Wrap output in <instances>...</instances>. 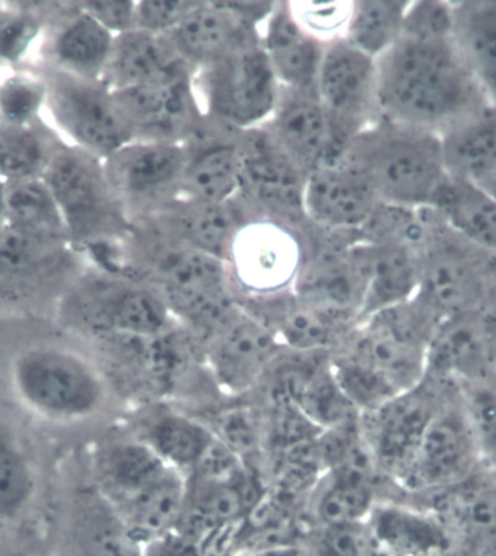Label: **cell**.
<instances>
[{"label":"cell","mask_w":496,"mask_h":556,"mask_svg":"<svg viewBox=\"0 0 496 556\" xmlns=\"http://www.w3.org/2000/svg\"><path fill=\"white\" fill-rule=\"evenodd\" d=\"M10 383L25 409L58 425L89 419L106 399L105 382L92 362L55 344H36L16 353Z\"/></svg>","instance_id":"cell-5"},{"label":"cell","mask_w":496,"mask_h":556,"mask_svg":"<svg viewBox=\"0 0 496 556\" xmlns=\"http://www.w3.org/2000/svg\"><path fill=\"white\" fill-rule=\"evenodd\" d=\"M243 131L205 116L183 144L182 198L227 202L239 195Z\"/></svg>","instance_id":"cell-19"},{"label":"cell","mask_w":496,"mask_h":556,"mask_svg":"<svg viewBox=\"0 0 496 556\" xmlns=\"http://www.w3.org/2000/svg\"><path fill=\"white\" fill-rule=\"evenodd\" d=\"M142 556H204V546L198 539L174 528L141 547Z\"/></svg>","instance_id":"cell-53"},{"label":"cell","mask_w":496,"mask_h":556,"mask_svg":"<svg viewBox=\"0 0 496 556\" xmlns=\"http://www.w3.org/2000/svg\"><path fill=\"white\" fill-rule=\"evenodd\" d=\"M330 365L344 394L360 414L373 412L400 394L385 377L347 352L335 357Z\"/></svg>","instance_id":"cell-43"},{"label":"cell","mask_w":496,"mask_h":556,"mask_svg":"<svg viewBox=\"0 0 496 556\" xmlns=\"http://www.w3.org/2000/svg\"><path fill=\"white\" fill-rule=\"evenodd\" d=\"M253 218L239 197L219 204L180 197L142 222H151L180 243L227 263L240 228Z\"/></svg>","instance_id":"cell-23"},{"label":"cell","mask_w":496,"mask_h":556,"mask_svg":"<svg viewBox=\"0 0 496 556\" xmlns=\"http://www.w3.org/2000/svg\"><path fill=\"white\" fill-rule=\"evenodd\" d=\"M377 63L381 118L442 137L492 105L453 36H403Z\"/></svg>","instance_id":"cell-1"},{"label":"cell","mask_w":496,"mask_h":556,"mask_svg":"<svg viewBox=\"0 0 496 556\" xmlns=\"http://www.w3.org/2000/svg\"><path fill=\"white\" fill-rule=\"evenodd\" d=\"M62 144L40 119L24 124L0 121V180L11 184L42 178Z\"/></svg>","instance_id":"cell-37"},{"label":"cell","mask_w":496,"mask_h":556,"mask_svg":"<svg viewBox=\"0 0 496 556\" xmlns=\"http://www.w3.org/2000/svg\"><path fill=\"white\" fill-rule=\"evenodd\" d=\"M308 175L275 140L269 129H247L241 137L239 197L256 218H267L304 232Z\"/></svg>","instance_id":"cell-10"},{"label":"cell","mask_w":496,"mask_h":556,"mask_svg":"<svg viewBox=\"0 0 496 556\" xmlns=\"http://www.w3.org/2000/svg\"><path fill=\"white\" fill-rule=\"evenodd\" d=\"M62 214L68 241L79 252L119 243L131 223L112 191L103 159L63 143L44 176Z\"/></svg>","instance_id":"cell-6"},{"label":"cell","mask_w":496,"mask_h":556,"mask_svg":"<svg viewBox=\"0 0 496 556\" xmlns=\"http://www.w3.org/2000/svg\"><path fill=\"white\" fill-rule=\"evenodd\" d=\"M123 271L150 283L176 320L204 338L239 301L226 262L160 230L151 222L131 224L120 241Z\"/></svg>","instance_id":"cell-2"},{"label":"cell","mask_w":496,"mask_h":556,"mask_svg":"<svg viewBox=\"0 0 496 556\" xmlns=\"http://www.w3.org/2000/svg\"><path fill=\"white\" fill-rule=\"evenodd\" d=\"M44 103V81L14 77L0 86V121L33 123Z\"/></svg>","instance_id":"cell-47"},{"label":"cell","mask_w":496,"mask_h":556,"mask_svg":"<svg viewBox=\"0 0 496 556\" xmlns=\"http://www.w3.org/2000/svg\"><path fill=\"white\" fill-rule=\"evenodd\" d=\"M195 71L137 88L112 90L133 140L185 144L205 115L198 101Z\"/></svg>","instance_id":"cell-16"},{"label":"cell","mask_w":496,"mask_h":556,"mask_svg":"<svg viewBox=\"0 0 496 556\" xmlns=\"http://www.w3.org/2000/svg\"><path fill=\"white\" fill-rule=\"evenodd\" d=\"M381 202L368 180L343 161L317 167L306 178V219L319 230L360 235Z\"/></svg>","instance_id":"cell-20"},{"label":"cell","mask_w":496,"mask_h":556,"mask_svg":"<svg viewBox=\"0 0 496 556\" xmlns=\"http://www.w3.org/2000/svg\"><path fill=\"white\" fill-rule=\"evenodd\" d=\"M382 485L346 480L327 473L326 485L315 503L319 526L361 523L379 502Z\"/></svg>","instance_id":"cell-42"},{"label":"cell","mask_w":496,"mask_h":556,"mask_svg":"<svg viewBox=\"0 0 496 556\" xmlns=\"http://www.w3.org/2000/svg\"><path fill=\"white\" fill-rule=\"evenodd\" d=\"M304 258L301 231L271 219L253 218L240 228L227 266L239 296L262 299L292 291Z\"/></svg>","instance_id":"cell-14"},{"label":"cell","mask_w":496,"mask_h":556,"mask_svg":"<svg viewBox=\"0 0 496 556\" xmlns=\"http://www.w3.org/2000/svg\"><path fill=\"white\" fill-rule=\"evenodd\" d=\"M215 439L213 430L182 414L160 412L144 429V441L170 467L191 473Z\"/></svg>","instance_id":"cell-38"},{"label":"cell","mask_w":496,"mask_h":556,"mask_svg":"<svg viewBox=\"0 0 496 556\" xmlns=\"http://www.w3.org/2000/svg\"><path fill=\"white\" fill-rule=\"evenodd\" d=\"M214 433L241 459L245 455L253 454L262 441L260 426H258L256 416H254L252 409L243 407L224 412L219 416L218 430Z\"/></svg>","instance_id":"cell-50"},{"label":"cell","mask_w":496,"mask_h":556,"mask_svg":"<svg viewBox=\"0 0 496 556\" xmlns=\"http://www.w3.org/2000/svg\"><path fill=\"white\" fill-rule=\"evenodd\" d=\"M37 25L31 20H5L0 23V54L8 59L18 58L36 37Z\"/></svg>","instance_id":"cell-54"},{"label":"cell","mask_w":496,"mask_h":556,"mask_svg":"<svg viewBox=\"0 0 496 556\" xmlns=\"http://www.w3.org/2000/svg\"><path fill=\"white\" fill-rule=\"evenodd\" d=\"M369 542L366 521L319 526L306 543L309 556H365Z\"/></svg>","instance_id":"cell-48"},{"label":"cell","mask_w":496,"mask_h":556,"mask_svg":"<svg viewBox=\"0 0 496 556\" xmlns=\"http://www.w3.org/2000/svg\"><path fill=\"white\" fill-rule=\"evenodd\" d=\"M365 556H403V555L396 554V552L390 549V547L383 546L382 543L374 541V539L372 536H370V533H369V542H368V547H366Z\"/></svg>","instance_id":"cell-56"},{"label":"cell","mask_w":496,"mask_h":556,"mask_svg":"<svg viewBox=\"0 0 496 556\" xmlns=\"http://www.w3.org/2000/svg\"><path fill=\"white\" fill-rule=\"evenodd\" d=\"M431 208L465 239L496 257V198L485 188L448 176Z\"/></svg>","instance_id":"cell-35"},{"label":"cell","mask_w":496,"mask_h":556,"mask_svg":"<svg viewBox=\"0 0 496 556\" xmlns=\"http://www.w3.org/2000/svg\"><path fill=\"white\" fill-rule=\"evenodd\" d=\"M275 390L291 396L322 432L356 424L361 414L344 394L331 365L289 369Z\"/></svg>","instance_id":"cell-32"},{"label":"cell","mask_w":496,"mask_h":556,"mask_svg":"<svg viewBox=\"0 0 496 556\" xmlns=\"http://www.w3.org/2000/svg\"><path fill=\"white\" fill-rule=\"evenodd\" d=\"M239 301L278 336L283 348L297 353L327 352L344 343L355 330V327L306 304L293 291L262 299L239 296Z\"/></svg>","instance_id":"cell-24"},{"label":"cell","mask_w":496,"mask_h":556,"mask_svg":"<svg viewBox=\"0 0 496 556\" xmlns=\"http://www.w3.org/2000/svg\"><path fill=\"white\" fill-rule=\"evenodd\" d=\"M145 442L112 443L98 454L99 482L112 511L127 506L170 471Z\"/></svg>","instance_id":"cell-30"},{"label":"cell","mask_w":496,"mask_h":556,"mask_svg":"<svg viewBox=\"0 0 496 556\" xmlns=\"http://www.w3.org/2000/svg\"><path fill=\"white\" fill-rule=\"evenodd\" d=\"M443 521L463 556H496V478L485 469L421 504Z\"/></svg>","instance_id":"cell-22"},{"label":"cell","mask_w":496,"mask_h":556,"mask_svg":"<svg viewBox=\"0 0 496 556\" xmlns=\"http://www.w3.org/2000/svg\"><path fill=\"white\" fill-rule=\"evenodd\" d=\"M44 85V106L71 140L68 144L106 159L133 140L114 92L102 80L84 79L55 68Z\"/></svg>","instance_id":"cell-12"},{"label":"cell","mask_w":496,"mask_h":556,"mask_svg":"<svg viewBox=\"0 0 496 556\" xmlns=\"http://www.w3.org/2000/svg\"><path fill=\"white\" fill-rule=\"evenodd\" d=\"M3 191H5V184L0 180V228L5 224V211H3Z\"/></svg>","instance_id":"cell-57"},{"label":"cell","mask_w":496,"mask_h":556,"mask_svg":"<svg viewBox=\"0 0 496 556\" xmlns=\"http://www.w3.org/2000/svg\"><path fill=\"white\" fill-rule=\"evenodd\" d=\"M404 36L447 37L453 36L452 2L444 0H411Z\"/></svg>","instance_id":"cell-51"},{"label":"cell","mask_w":496,"mask_h":556,"mask_svg":"<svg viewBox=\"0 0 496 556\" xmlns=\"http://www.w3.org/2000/svg\"><path fill=\"white\" fill-rule=\"evenodd\" d=\"M31 459L15 430L0 419V520H15L36 495Z\"/></svg>","instance_id":"cell-41"},{"label":"cell","mask_w":496,"mask_h":556,"mask_svg":"<svg viewBox=\"0 0 496 556\" xmlns=\"http://www.w3.org/2000/svg\"><path fill=\"white\" fill-rule=\"evenodd\" d=\"M485 188L487 192L492 193L496 198V179L492 180V182L485 185Z\"/></svg>","instance_id":"cell-58"},{"label":"cell","mask_w":496,"mask_h":556,"mask_svg":"<svg viewBox=\"0 0 496 556\" xmlns=\"http://www.w3.org/2000/svg\"><path fill=\"white\" fill-rule=\"evenodd\" d=\"M114 41V34L81 11L77 3V10L59 29L51 45V55L58 71L84 79L102 80Z\"/></svg>","instance_id":"cell-36"},{"label":"cell","mask_w":496,"mask_h":556,"mask_svg":"<svg viewBox=\"0 0 496 556\" xmlns=\"http://www.w3.org/2000/svg\"><path fill=\"white\" fill-rule=\"evenodd\" d=\"M263 125L306 175L317 167L342 161L343 152L335 144L317 90L280 86L274 114Z\"/></svg>","instance_id":"cell-21"},{"label":"cell","mask_w":496,"mask_h":556,"mask_svg":"<svg viewBox=\"0 0 496 556\" xmlns=\"http://www.w3.org/2000/svg\"><path fill=\"white\" fill-rule=\"evenodd\" d=\"M72 301L81 325L110 338H151L179 323L162 295L132 275L98 270Z\"/></svg>","instance_id":"cell-11"},{"label":"cell","mask_w":496,"mask_h":556,"mask_svg":"<svg viewBox=\"0 0 496 556\" xmlns=\"http://www.w3.org/2000/svg\"><path fill=\"white\" fill-rule=\"evenodd\" d=\"M79 7L115 37L136 29L137 0H94Z\"/></svg>","instance_id":"cell-52"},{"label":"cell","mask_w":496,"mask_h":556,"mask_svg":"<svg viewBox=\"0 0 496 556\" xmlns=\"http://www.w3.org/2000/svg\"><path fill=\"white\" fill-rule=\"evenodd\" d=\"M5 224L21 230L68 241L62 214L44 178L5 184ZM71 243V241H68Z\"/></svg>","instance_id":"cell-40"},{"label":"cell","mask_w":496,"mask_h":556,"mask_svg":"<svg viewBox=\"0 0 496 556\" xmlns=\"http://www.w3.org/2000/svg\"><path fill=\"white\" fill-rule=\"evenodd\" d=\"M456 390L455 383L427 372L418 386L400 392L382 407L361 414V432L386 490L408 472L435 414Z\"/></svg>","instance_id":"cell-9"},{"label":"cell","mask_w":496,"mask_h":556,"mask_svg":"<svg viewBox=\"0 0 496 556\" xmlns=\"http://www.w3.org/2000/svg\"><path fill=\"white\" fill-rule=\"evenodd\" d=\"M448 176L485 185L496 179V105L470 116L442 136Z\"/></svg>","instance_id":"cell-33"},{"label":"cell","mask_w":496,"mask_h":556,"mask_svg":"<svg viewBox=\"0 0 496 556\" xmlns=\"http://www.w3.org/2000/svg\"><path fill=\"white\" fill-rule=\"evenodd\" d=\"M343 162L357 172L385 204L429 208L448 179L442 137L379 118L348 144Z\"/></svg>","instance_id":"cell-3"},{"label":"cell","mask_w":496,"mask_h":556,"mask_svg":"<svg viewBox=\"0 0 496 556\" xmlns=\"http://www.w3.org/2000/svg\"><path fill=\"white\" fill-rule=\"evenodd\" d=\"M364 243L368 287L360 323L416 296L420 286V252L403 243Z\"/></svg>","instance_id":"cell-29"},{"label":"cell","mask_w":496,"mask_h":556,"mask_svg":"<svg viewBox=\"0 0 496 556\" xmlns=\"http://www.w3.org/2000/svg\"><path fill=\"white\" fill-rule=\"evenodd\" d=\"M260 42L282 88L317 90L327 46L302 28L288 0H278L274 14L260 29Z\"/></svg>","instance_id":"cell-26"},{"label":"cell","mask_w":496,"mask_h":556,"mask_svg":"<svg viewBox=\"0 0 496 556\" xmlns=\"http://www.w3.org/2000/svg\"><path fill=\"white\" fill-rule=\"evenodd\" d=\"M322 430L306 417L295 401L282 391H274L270 438L279 450L317 441Z\"/></svg>","instance_id":"cell-46"},{"label":"cell","mask_w":496,"mask_h":556,"mask_svg":"<svg viewBox=\"0 0 496 556\" xmlns=\"http://www.w3.org/2000/svg\"><path fill=\"white\" fill-rule=\"evenodd\" d=\"M7 556H33V555H29V554H27V552H23V551H14V552H10V554H8Z\"/></svg>","instance_id":"cell-59"},{"label":"cell","mask_w":496,"mask_h":556,"mask_svg":"<svg viewBox=\"0 0 496 556\" xmlns=\"http://www.w3.org/2000/svg\"><path fill=\"white\" fill-rule=\"evenodd\" d=\"M196 5L198 0H137L136 29L169 36Z\"/></svg>","instance_id":"cell-49"},{"label":"cell","mask_w":496,"mask_h":556,"mask_svg":"<svg viewBox=\"0 0 496 556\" xmlns=\"http://www.w3.org/2000/svg\"><path fill=\"white\" fill-rule=\"evenodd\" d=\"M201 340L215 378L232 392L252 387L283 349L278 336L240 301Z\"/></svg>","instance_id":"cell-17"},{"label":"cell","mask_w":496,"mask_h":556,"mask_svg":"<svg viewBox=\"0 0 496 556\" xmlns=\"http://www.w3.org/2000/svg\"><path fill=\"white\" fill-rule=\"evenodd\" d=\"M293 16L302 28L330 46L346 38L353 0H288Z\"/></svg>","instance_id":"cell-45"},{"label":"cell","mask_w":496,"mask_h":556,"mask_svg":"<svg viewBox=\"0 0 496 556\" xmlns=\"http://www.w3.org/2000/svg\"><path fill=\"white\" fill-rule=\"evenodd\" d=\"M366 525L374 541L403 556H463L430 508L399 500H379Z\"/></svg>","instance_id":"cell-25"},{"label":"cell","mask_w":496,"mask_h":556,"mask_svg":"<svg viewBox=\"0 0 496 556\" xmlns=\"http://www.w3.org/2000/svg\"><path fill=\"white\" fill-rule=\"evenodd\" d=\"M427 361V372L457 388L496 378V309L443 321Z\"/></svg>","instance_id":"cell-18"},{"label":"cell","mask_w":496,"mask_h":556,"mask_svg":"<svg viewBox=\"0 0 496 556\" xmlns=\"http://www.w3.org/2000/svg\"><path fill=\"white\" fill-rule=\"evenodd\" d=\"M232 556H260V555L250 554V552H236V554Z\"/></svg>","instance_id":"cell-60"},{"label":"cell","mask_w":496,"mask_h":556,"mask_svg":"<svg viewBox=\"0 0 496 556\" xmlns=\"http://www.w3.org/2000/svg\"><path fill=\"white\" fill-rule=\"evenodd\" d=\"M180 59L200 71L247 42L260 40V31L237 20L218 0H198L195 10L167 36Z\"/></svg>","instance_id":"cell-27"},{"label":"cell","mask_w":496,"mask_h":556,"mask_svg":"<svg viewBox=\"0 0 496 556\" xmlns=\"http://www.w3.org/2000/svg\"><path fill=\"white\" fill-rule=\"evenodd\" d=\"M227 11H230L241 23L260 31L266 21L274 14L278 0H237V2H222Z\"/></svg>","instance_id":"cell-55"},{"label":"cell","mask_w":496,"mask_h":556,"mask_svg":"<svg viewBox=\"0 0 496 556\" xmlns=\"http://www.w3.org/2000/svg\"><path fill=\"white\" fill-rule=\"evenodd\" d=\"M187 68L192 67L180 59L169 37L132 29L115 37L102 81L111 90L131 89Z\"/></svg>","instance_id":"cell-28"},{"label":"cell","mask_w":496,"mask_h":556,"mask_svg":"<svg viewBox=\"0 0 496 556\" xmlns=\"http://www.w3.org/2000/svg\"><path fill=\"white\" fill-rule=\"evenodd\" d=\"M476 438L482 467L496 478V378L459 387Z\"/></svg>","instance_id":"cell-44"},{"label":"cell","mask_w":496,"mask_h":556,"mask_svg":"<svg viewBox=\"0 0 496 556\" xmlns=\"http://www.w3.org/2000/svg\"><path fill=\"white\" fill-rule=\"evenodd\" d=\"M411 0H353L346 38L369 58L381 59L403 38Z\"/></svg>","instance_id":"cell-39"},{"label":"cell","mask_w":496,"mask_h":556,"mask_svg":"<svg viewBox=\"0 0 496 556\" xmlns=\"http://www.w3.org/2000/svg\"><path fill=\"white\" fill-rule=\"evenodd\" d=\"M195 90L205 116L247 131L270 119L280 85L256 40L196 71Z\"/></svg>","instance_id":"cell-7"},{"label":"cell","mask_w":496,"mask_h":556,"mask_svg":"<svg viewBox=\"0 0 496 556\" xmlns=\"http://www.w3.org/2000/svg\"><path fill=\"white\" fill-rule=\"evenodd\" d=\"M418 252L420 286L414 300L440 325L496 309V257L465 239L431 206Z\"/></svg>","instance_id":"cell-4"},{"label":"cell","mask_w":496,"mask_h":556,"mask_svg":"<svg viewBox=\"0 0 496 556\" xmlns=\"http://www.w3.org/2000/svg\"><path fill=\"white\" fill-rule=\"evenodd\" d=\"M183 144L132 140L103 159L106 178L129 223L142 222L182 197Z\"/></svg>","instance_id":"cell-13"},{"label":"cell","mask_w":496,"mask_h":556,"mask_svg":"<svg viewBox=\"0 0 496 556\" xmlns=\"http://www.w3.org/2000/svg\"><path fill=\"white\" fill-rule=\"evenodd\" d=\"M452 8L457 50L496 105V0H453Z\"/></svg>","instance_id":"cell-31"},{"label":"cell","mask_w":496,"mask_h":556,"mask_svg":"<svg viewBox=\"0 0 496 556\" xmlns=\"http://www.w3.org/2000/svg\"><path fill=\"white\" fill-rule=\"evenodd\" d=\"M482 468L472 424L457 388L435 414L411 467L390 489L387 498L421 504L468 481Z\"/></svg>","instance_id":"cell-8"},{"label":"cell","mask_w":496,"mask_h":556,"mask_svg":"<svg viewBox=\"0 0 496 556\" xmlns=\"http://www.w3.org/2000/svg\"><path fill=\"white\" fill-rule=\"evenodd\" d=\"M317 93L330 119L335 144L343 154L361 131L381 118L377 60L347 41L327 46L319 68Z\"/></svg>","instance_id":"cell-15"},{"label":"cell","mask_w":496,"mask_h":556,"mask_svg":"<svg viewBox=\"0 0 496 556\" xmlns=\"http://www.w3.org/2000/svg\"><path fill=\"white\" fill-rule=\"evenodd\" d=\"M73 245L68 241L34 235L10 224L0 228V283L5 287L33 286L53 274L66 261Z\"/></svg>","instance_id":"cell-34"}]
</instances>
